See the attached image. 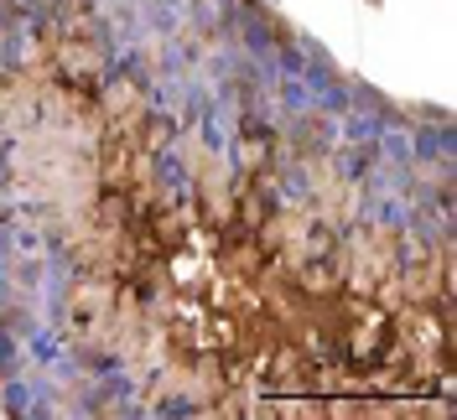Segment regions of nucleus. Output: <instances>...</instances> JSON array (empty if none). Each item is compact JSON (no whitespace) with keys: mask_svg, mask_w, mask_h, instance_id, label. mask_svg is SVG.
<instances>
[{"mask_svg":"<svg viewBox=\"0 0 457 420\" xmlns=\"http://www.w3.org/2000/svg\"><path fill=\"white\" fill-rule=\"evenodd\" d=\"M151 73H156V68H151L145 47H130V42H125V47H114L110 62H104V78H110V84H136V88H145V84H151Z\"/></svg>","mask_w":457,"mask_h":420,"instance_id":"1","label":"nucleus"},{"mask_svg":"<svg viewBox=\"0 0 457 420\" xmlns=\"http://www.w3.org/2000/svg\"><path fill=\"white\" fill-rule=\"evenodd\" d=\"M276 197H281V202H312V197H317V182H312V171H307V161H302V156L281 161Z\"/></svg>","mask_w":457,"mask_h":420,"instance_id":"2","label":"nucleus"},{"mask_svg":"<svg viewBox=\"0 0 457 420\" xmlns=\"http://www.w3.org/2000/svg\"><path fill=\"white\" fill-rule=\"evenodd\" d=\"M151 167H156V182H162V187H171L177 197H187V187H193V177H187V161H182L177 140H171V145H156Z\"/></svg>","mask_w":457,"mask_h":420,"instance_id":"3","label":"nucleus"},{"mask_svg":"<svg viewBox=\"0 0 457 420\" xmlns=\"http://www.w3.org/2000/svg\"><path fill=\"white\" fill-rule=\"evenodd\" d=\"M21 348H27V364L47 368L57 353H62V333H57V327H47V322H37V327L21 337Z\"/></svg>","mask_w":457,"mask_h":420,"instance_id":"4","label":"nucleus"},{"mask_svg":"<svg viewBox=\"0 0 457 420\" xmlns=\"http://www.w3.org/2000/svg\"><path fill=\"white\" fill-rule=\"evenodd\" d=\"M27 384H31V405H27V416H31V420L57 416V405H62V390H57L53 374H47V379H31V374H27Z\"/></svg>","mask_w":457,"mask_h":420,"instance_id":"5","label":"nucleus"},{"mask_svg":"<svg viewBox=\"0 0 457 420\" xmlns=\"http://www.w3.org/2000/svg\"><path fill=\"white\" fill-rule=\"evenodd\" d=\"M27 348H21V337L11 333V322H5V311H0V379L5 374H27Z\"/></svg>","mask_w":457,"mask_h":420,"instance_id":"6","label":"nucleus"},{"mask_svg":"<svg viewBox=\"0 0 457 420\" xmlns=\"http://www.w3.org/2000/svg\"><path fill=\"white\" fill-rule=\"evenodd\" d=\"M27 405H31L27 374H5V379H0V410H5V416H16V420H27Z\"/></svg>","mask_w":457,"mask_h":420,"instance_id":"7","label":"nucleus"},{"mask_svg":"<svg viewBox=\"0 0 457 420\" xmlns=\"http://www.w3.org/2000/svg\"><path fill=\"white\" fill-rule=\"evenodd\" d=\"M94 394H99L104 405H125V399H136V379H130V368L99 374V379H94Z\"/></svg>","mask_w":457,"mask_h":420,"instance_id":"8","label":"nucleus"},{"mask_svg":"<svg viewBox=\"0 0 457 420\" xmlns=\"http://www.w3.org/2000/svg\"><path fill=\"white\" fill-rule=\"evenodd\" d=\"M145 416H156V420H193V416H203V405L193 399V394H162Z\"/></svg>","mask_w":457,"mask_h":420,"instance_id":"9","label":"nucleus"},{"mask_svg":"<svg viewBox=\"0 0 457 420\" xmlns=\"http://www.w3.org/2000/svg\"><path fill=\"white\" fill-rule=\"evenodd\" d=\"M348 99H353V104H348V110H374V114H395V104H390V99H385V94H379V88H370V84H348Z\"/></svg>","mask_w":457,"mask_h":420,"instance_id":"10","label":"nucleus"},{"mask_svg":"<svg viewBox=\"0 0 457 420\" xmlns=\"http://www.w3.org/2000/svg\"><path fill=\"white\" fill-rule=\"evenodd\" d=\"M11 161H16V140L0 136V177H11Z\"/></svg>","mask_w":457,"mask_h":420,"instance_id":"11","label":"nucleus"}]
</instances>
